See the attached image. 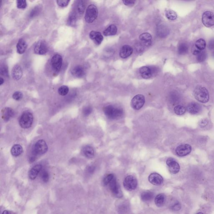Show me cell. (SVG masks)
Returning <instances> with one entry per match:
<instances>
[{"label":"cell","instance_id":"obj_1","mask_svg":"<svg viewBox=\"0 0 214 214\" xmlns=\"http://www.w3.org/2000/svg\"><path fill=\"white\" fill-rule=\"evenodd\" d=\"M102 183L104 185L108 186L112 194L117 198H121L123 196L121 190L117 182L115 176L113 174L107 175L103 179Z\"/></svg>","mask_w":214,"mask_h":214},{"label":"cell","instance_id":"obj_2","mask_svg":"<svg viewBox=\"0 0 214 214\" xmlns=\"http://www.w3.org/2000/svg\"><path fill=\"white\" fill-rule=\"evenodd\" d=\"M48 146L46 143L43 140L37 141L33 147L30 160L31 162H34L39 156L44 154L48 151Z\"/></svg>","mask_w":214,"mask_h":214},{"label":"cell","instance_id":"obj_3","mask_svg":"<svg viewBox=\"0 0 214 214\" xmlns=\"http://www.w3.org/2000/svg\"><path fill=\"white\" fill-rule=\"evenodd\" d=\"M105 115L111 119H116L120 118L123 114V109L113 105H108L103 108Z\"/></svg>","mask_w":214,"mask_h":214},{"label":"cell","instance_id":"obj_4","mask_svg":"<svg viewBox=\"0 0 214 214\" xmlns=\"http://www.w3.org/2000/svg\"><path fill=\"white\" fill-rule=\"evenodd\" d=\"M194 97L198 101L202 103H206L209 100V94L207 89L205 87L198 85L193 91Z\"/></svg>","mask_w":214,"mask_h":214},{"label":"cell","instance_id":"obj_5","mask_svg":"<svg viewBox=\"0 0 214 214\" xmlns=\"http://www.w3.org/2000/svg\"><path fill=\"white\" fill-rule=\"evenodd\" d=\"M33 121V116L31 112H24L19 120V125L23 129H28L32 125Z\"/></svg>","mask_w":214,"mask_h":214},{"label":"cell","instance_id":"obj_6","mask_svg":"<svg viewBox=\"0 0 214 214\" xmlns=\"http://www.w3.org/2000/svg\"><path fill=\"white\" fill-rule=\"evenodd\" d=\"M98 15L97 8L94 5H90L87 8L85 15V20L88 23H91L96 19Z\"/></svg>","mask_w":214,"mask_h":214},{"label":"cell","instance_id":"obj_7","mask_svg":"<svg viewBox=\"0 0 214 214\" xmlns=\"http://www.w3.org/2000/svg\"><path fill=\"white\" fill-rule=\"evenodd\" d=\"M145 102L144 96L143 95H136L132 99L131 101V107L134 110H139L142 108Z\"/></svg>","mask_w":214,"mask_h":214},{"label":"cell","instance_id":"obj_8","mask_svg":"<svg viewBox=\"0 0 214 214\" xmlns=\"http://www.w3.org/2000/svg\"><path fill=\"white\" fill-rule=\"evenodd\" d=\"M137 180L136 177L132 175L127 176L123 182V186L125 189L129 191L135 189L137 187Z\"/></svg>","mask_w":214,"mask_h":214},{"label":"cell","instance_id":"obj_9","mask_svg":"<svg viewBox=\"0 0 214 214\" xmlns=\"http://www.w3.org/2000/svg\"><path fill=\"white\" fill-rule=\"evenodd\" d=\"M202 22L207 27L214 26V14L212 12L205 11L202 16Z\"/></svg>","mask_w":214,"mask_h":214},{"label":"cell","instance_id":"obj_10","mask_svg":"<svg viewBox=\"0 0 214 214\" xmlns=\"http://www.w3.org/2000/svg\"><path fill=\"white\" fill-rule=\"evenodd\" d=\"M48 47L45 41L40 40L39 41L34 48V52L35 54L39 55H44L48 52Z\"/></svg>","mask_w":214,"mask_h":214},{"label":"cell","instance_id":"obj_11","mask_svg":"<svg viewBox=\"0 0 214 214\" xmlns=\"http://www.w3.org/2000/svg\"><path fill=\"white\" fill-rule=\"evenodd\" d=\"M62 65V58L60 54H55L51 60L52 68L56 72H58L61 70Z\"/></svg>","mask_w":214,"mask_h":214},{"label":"cell","instance_id":"obj_12","mask_svg":"<svg viewBox=\"0 0 214 214\" xmlns=\"http://www.w3.org/2000/svg\"><path fill=\"white\" fill-rule=\"evenodd\" d=\"M166 164L169 167V171L171 173L176 174L180 170V166L178 163L172 158H169L166 160Z\"/></svg>","mask_w":214,"mask_h":214},{"label":"cell","instance_id":"obj_13","mask_svg":"<svg viewBox=\"0 0 214 214\" xmlns=\"http://www.w3.org/2000/svg\"><path fill=\"white\" fill-rule=\"evenodd\" d=\"M192 151L190 145L185 144L178 146L176 149V154L179 157H184L189 154Z\"/></svg>","mask_w":214,"mask_h":214},{"label":"cell","instance_id":"obj_14","mask_svg":"<svg viewBox=\"0 0 214 214\" xmlns=\"http://www.w3.org/2000/svg\"><path fill=\"white\" fill-rule=\"evenodd\" d=\"M148 181L152 184L159 186L163 183L164 179L162 176L159 174L153 173L148 176Z\"/></svg>","mask_w":214,"mask_h":214},{"label":"cell","instance_id":"obj_15","mask_svg":"<svg viewBox=\"0 0 214 214\" xmlns=\"http://www.w3.org/2000/svg\"><path fill=\"white\" fill-rule=\"evenodd\" d=\"M89 37L98 45L101 44L103 39V36L101 33L94 31H91L90 32Z\"/></svg>","mask_w":214,"mask_h":214},{"label":"cell","instance_id":"obj_16","mask_svg":"<svg viewBox=\"0 0 214 214\" xmlns=\"http://www.w3.org/2000/svg\"><path fill=\"white\" fill-rule=\"evenodd\" d=\"M14 115V112L12 109L10 107H5L2 111V117L5 121H8Z\"/></svg>","mask_w":214,"mask_h":214},{"label":"cell","instance_id":"obj_17","mask_svg":"<svg viewBox=\"0 0 214 214\" xmlns=\"http://www.w3.org/2000/svg\"><path fill=\"white\" fill-rule=\"evenodd\" d=\"M133 49L130 46L125 45L123 46L120 52V56L122 58H126L132 54Z\"/></svg>","mask_w":214,"mask_h":214},{"label":"cell","instance_id":"obj_18","mask_svg":"<svg viewBox=\"0 0 214 214\" xmlns=\"http://www.w3.org/2000/svg\"><path fill=\"white\" fill-rule=\"evenodd\" d=\"M139 39L141 43L145 46H150L152 43V37L148 33H144L140 35Z\"/></svg>","mask_w":214,"mask_h":214},{"label":"cell","instance_id":"obj_19","mask_svg":"<svg viewBox=\"0 0 214 214\" xmlns=\"http://www.w3.org/2000/svg\"><path fill=\"white\" fill-rule=\"evenodd\" d=\"M12 76L16 80H19L23 75V71L21 67L19 65H15L12 71Z\"/></svg>","mask_w":214,"mask_h":214},{"label":"cell","instance_id":"obj_20","mask_svg":"<svg viewBox=\"0 0 214 214\" xmlns=\"http://www.w3.org/2000/svg\"><path fill=\"white\" fill-rule=\"evenodd\" d=\"M42 166L40 164L35 165L30 170L29 173V176L31 180H34L38 176V174L42 171Z\"/></svg>","mask_w":214,"mask_h":214},{"label":"cell","instance_id":"obj_21","mask_svg":"<svg viewBox=\"0 0 214 214\" xmlns=\"http://www.w3.org/2000/svg\"><path fill=\"white\" fill-rule=\"evenodd\" d=\"M139 72L141 77L145 79L150 78L153 74L152 69L146 66L141 67L139 69Z\"/></svg>","mask_w":214,"mask_h":214},{"label":"cell","instance_id":"obj_22","mask_svg":"<svg viewBox=\"0 0 214 214\" xmlns=\"http://www.w3.org/2000/svg\"><path fill=\"white\" fill-rule=\"evenodd\" d=\"M71 73L74 77L77 78H81L85 74V71L83 66L78 65L75 66L71 71Z\"/></svg>","mask_w":214,"mask_h":214},{"label":"cell","instance_id":"obj_23","mask_svg":"<svg viewBox=\"0 0 214 214\" xmlns=\"http://www.w3.org/2000/svg\"><path fill=\"white\" fill-rule=\"evenodd\" d=\"M187 109L189 113L194 115L198 114L200 112L201 107L199 104L192 102L187 106Z\"/></svg>","mask_w":214,"mask_h":214},{"label":"cell","instance_id":"obj_24","mask_svg":"<svg viewBox=\"0 0 214 214\" xmlns=\"http://www.w3.org/2000/svg\"><path fill=\"white\" fill-rule=\"evenodd\" d=\"M27 48V44L25 40L20 39L16 45L17 51L19 54H23L25 52Z\"/></svg>","mask_w":214,"mask_h":214},{"label":"cell","instance_id":"obj_25","mask_svg":"<svg viewBox=\"0 0 214 214\" xmlns=\"http://www.w3.org/2000/svg\"><path fill=\"white\" fill-rule=\"evenodd\" d=\"M117 30L118 29L116 25H111L104 31L103 34L105 36L115 35L116 34Z\"/></svg>","mask_w":214,"mask_h":214},{"label":"cell","instance_id":"obj_26","mask_svg":"<svg viewBox=\"0 0 214 214\" xmlns=\"http://www.w3.org/2000/svg\"><path fill=\"white\" fill-rule=\"evenodd\" d=\"M83 154L85 157L89 159H91L94 157L95 152L93 148L90 146H84L83 149Z\"/></svg>","mask_w":214,"mask_h":214},{"label":"cell","instance_id":"obj_27","mask_svg":"<svg viewBox=\"0 0 214 214\" xmlns=\"http://www.w3.org/2000/svg\"><path fill=\"white\" fill-rule=\"evenodd\" d=\"M166 200V197L163 194H160L156 196L155 199V203L158 207H161L164 205Z\"/></svg>","mask_w":214,"mask_h":214},{"label":"cell","instance_id":"obj_28","mask_svg":"<svg viewBox=\"0 0 214 214\" xmlns=\"http://www.w3.org/2000/svg\"><path fill=\"white\" fill-rule=\"evenodd\" d=\"M22 147L20 145L15 144L11 149V153L14 157H18L23 152Z\"/></svg>","mask_w":214,"mask_h":214},{"label":"cell","instance_id":"obj_29","mask_svg":"<svg viewBox=\"0 0 214 214\" xmlns=\"http://www.w3.org/2000/svg\"><path fill=\"white\" fill-rule=\"evenodd\" d=\"M153 194L150 191L144 192L141 194V198L144 202L149 201L152 200L153 198Z\"/></svg>","mask_w":214,"mask_h":214},{"label":"cell","instance_id":"obj_30","mask_svg":"<svg viewBox=\"0 0 214 214\" xmlns=\"http://www.w3.org/2000/svg\"><path fill=\"white\" fill-rule=\"evenodd\" d=\"M157 34L161 37H166L168 34V30L166 26L161 25L157 29Z\"/></svg>","mask_w":214,"mask_h":214},{"label":"cell","instance_id":"obj_31","mask_svg":"<svg viewBox=\"0 0 214 214\" xmlns=\"http://www.w3.org/2000/svg\"><path fill=\"white\" fill-rule=\"evenodd\" d=\"M165 16L169 20H175L177 18V14L172 10H167L166 11Z\"/></svg>","mask_w":214,"mask_h":214},{"label":"cell","instance_id":"obj_32","mask_svg":"<svg viewBox=\"0 0 214 214\" xmlns=\"http://www.w3.org/2000/svg\"><path fill=\"white\" fill-rule=\"evenodd\" d=\"M186 111V107L182 105H178L174 108V112L177 115H182L185 113Z\"/></svg>","mask_w":214,"mask_h":214},{"label":"cell","instance_id":"obj_33","mask_svg":"<svg viewBox=\"0 0 214 214\" xmlns=\"http://www.w3.org/2000/svg\"><path fill=\"white\" fill-rule=\"evenodd\" d=\"M188 46L185 43H181L179 45L178 48V52L179 54L184 55L187 54L188 52Z\"/></svg>","mask_w":214,"mask_h":214},{"label":"cell","instance_id":"obj_34","mask_svg":"<svg viewBox=\"0 0 214 214\" xmlns=\"http://www.w3.org/2000/svg\"><path fill=\"white\" fill-rule=\"evenodd\" d=\"M194 45L199 50L203 51L206 47V42L205 40L203 39H200L196 41Z\"/></svg>","mask_w":214,"mask_h":214},{"label":"cell","instance_id":"obj_35","mask_svg":"<svg viewBox=\"0 0 214 214\" xmlns=\"http://www.w3.org/2000/svg\"><path fill=\"white\" fill-rule=\"evenodd\" d=\"M76 16L74 13H72L69 17L67 23L68 25L71 26H74L76 22Z\"/></svg>","mask_w":214,"mask_h":214},{"label":"cell","instance_id":"obj_36","mask_svg":"<svg viewBox=\"0 0 214 214\" xmlns=\"http://www.w3.org/2000/svg\"><path fill=\"white\" fill-rule=\"evenodd\" d=\"M69 91V89L68 87L65 85L60 87L58 90L59 94L61 96H65V95H67Z\"/></svg>","mask_w":214,"mask_h":214},{"label":"cell","instance_id":"obj_37","mask_svg":"<svg viewBox=\"0 0 214 214\" xmlns=\"http://www.w3.org/2000/svg\"><path fill=\"white\" fill-rule=\"evenodd\" d=\"M85 6L83 1H80L77 5V10L80 14H83L85 10Z\"/></svg>","mask_w":214,"mask_h":214},{"label":"cell","instance_id":"obj_38","mask_svg":"<svg viewBox=\"0 0 214 214\" xmlns=\"http://www.w3.org/2000/svg\"><path fill=\"white\" fill-rule=\"evenodd\" d=\"M207 54L205 52L202 51L198 55H197V59L198 61L199 62L205 61V59L206 58Z\"/></svg>","mask_w":214,"mask_h":214},{"label":"cell","instance_id":"obj_39","mask_svg":"<svg viewBox=\"0 0 214 214\" xmlns=\"http://www.w3.org/2000/svg\"><path fill=\"white\" fill-rule=\"evenodd\" d=\"M41 179L42 181L44 182H47L49 181V175L48 171L46 170H43L41 172Z\"/></svg>","mask_w":214,"mask_h":214},{"label":"cell","instance_id":"obj_40","mask_svg":"<svg viewBox=\"0 0 214 214\" xmlns=\"http://www.w3.org/2000/svg\"><path fill=\"white\" fill-rule=\"evenodd\" d=\"M40 10V8L39 7H35L33 9L31 10V12L30 13V17H34L38 15V14H39Z\"/></svg>","mask_w":214,"mask_h":214},{"label":"cell","instance_id":"obj_41","mask_svg":"<svg viewBox=\"0 0 214 214\" xmlns=\"http://www.w3.org/2000/svg\"><path fill=\"white\" fill-rule=\"evenodd\" d=\"M17 8L20 9H23L27 7V3L25 0H18L17 1Z\"/></svg>","mask_w":214,"mask_h":214},{"label":"cell","instance_id":"obj_42","mask_svg":"<svg viewBox=\"0 0 214 214\" xmlns=\"http://www.w3.org/2000/svg\"><path fill=\"white\" fill-rule=\"evenodd\" d=\"M93 111L92 107L90 106H86L83 110V115L87 116L91 113Z\"/></svg>","mask_w":214,"mask_h":214},{"label":"cell","instance_id":"obj_43","mask_svg":"<svg viewBox=\"0 0 214 214\" xmlns=\"http://www.w3.org/2000/svg\"><path fill=\"white\" fill-rule=\"evenodd\" d=\"M23 97L22 93L19 91L16 92L13 95V98L14 100H21Z\"/></svg>","mask_w":214,"mask_h":214},{"label":"cell","instance_id":"obj_44","mask_svg":"<svg viewBox=\"0 0 214 214\" xmlns=\"http://www.w3.org/2000/svg\"><path fill=\"white\" fill-rule=\"evenodd\" d=\"M0 72H1V75H2L8 77V72L7 66H5V65H3V66H2L1 67Z\"/></svg>","mask_w":214,"mask_h":214},{"label":"cell","instance_id":"obj_45","mask_svg":"<svg viewBox=\"0 0 214 214\" xmlns=\"http://www.w3.org/2000/svg\"><path fill=\"white\" fill-rule=\"evenodd\" d=\"M70 1L68 0H60L57 1V3L59 6L61 7H65L68 6Z\"/></svg>","mask_w":214,"mask_h":214},{"label":"cell","instance_id":"obj_46","mask_svg":"<svg viewBox=\"0 0 214 214\" xmlns=\"http://www.w3.org/2000/svg\"><path fill=\"white\" fill-rule=\"evenodd\" d=\"M209 121L207 119H203L199 122V125L201 128H204L207 126Z\"/></svg>","mask_w":214,"mask_h":214},{"label":"cell","instance_id":"obj_47","mask_svg":"<svg viewBox=\"0 0 214 214\" xmlns=\"http://www.w3.org/2000/svg\"><path fill=\"white\" fill-rule=\"evenodd\" d=\"M181 205L180 203H176L174 204L172 207H171V209L172 210H174V211H178L181 209Z\"/></svg>","mask_w":214,"mask_h":214},{"label":"cell","instance_id":"obj_48","mask_svg":"<svg viewBox=\"0 0 214 214\" xmlns=\"http://www.w3.org/2000/svg\"><path fill=\"white\" fill-rule=\"evenodd\" d=\"M171 100H172V102L176 103L179 100L178 95H177V93H174L171 95Z\"/></svg>","mask_w":214,"mask_h":214},{"label":"cell","instance_id":"obj_49","mask_svg":"<svg viewBox=\"0 0 214 214\" xmlns=\"http://www.w3.org/2000/svg\"><path fill=\"white\" fill-rule=\"evenodd\" d=\"M202 50H199L198 48H197L195 46V45L194 46V47H193V49H192V52H193V54H194V55H198V54Z\"/></svg>","mask_w":214,"mask_h":214},{"label":"cell","instance_id":"obj_50","mask_svg":"<svg viewBox=\"0 0 214 214\" xmlns=\"http://www.w3.org/2000/svg\"><path fill=\"white\" fill-rule=\"evenodd\" d=\"M123 3L125 5L127 6H133L135 3V1H126V0H125V1H123Z\"/></svg>","mask_w":214,"mask_h":214},{"label":"cell","instance_id":"obj_51","mask_svg":"<svg viewBox=\"0 0 214 214\" xmlns=\"http://www.w3.org/2000/svg\"><path fill=\"white\" fill-rule=\"evenodd\" d=\"M209 47L210 49H214V39L210 41L209 44Z\"/></svg>","mask_w":214,"mask_h":214},{"label":"cell","instance_id":"obj_52","mask_svg":"<svg viewBox=\"0 0 214 214\" xmlns=\"http://www.w3.org/2000/svg\"><path fill=\"white\" fill-rule=\"evenodd\" d=\"M2 214H16L12 212L9 211V210H4L2 213Z\"/></svg>","mask_w":214,"mask_h":214},{"label":"cell","instance_id":"obj_53","mask_svg":"<svg viewBox=\"0 0 214 214\" xmlns=\"http://www.w3.org/2000/svg\"><path fill=\"white\" fill-rule=\"evenodd\" d=\"M94 170V168L93 167H90L88 169V171L89 172H93Z\"/></svg>","mask_w":214,"mask_h":214},{"label":"cell","instance_id":"obj_54","mask_svg":"<svg viewBox=\"0 0 214 214\" xmlns=\"http://www.w3.org/2000/svg\"><path fill=\"white\" fill-rule=\"evenodd\" d=\"M4 82V79L2 78V77H1V78H0V85H2V84H3Z\"/></svg>","mask_w":214,"mask_h":214},{"label":"cell","instance_id":"obj_55","mask_svg":"<svg viewBox=\"0 0 214 214\" xmlns=\"http://www.w3.org/2000/svg\"><path fill=\"white\" fill-rule=\"evenodd\" d=\"M196 214H204L203 213H202V212H199V213H197Z\"/></svg>","mask_w":214,"mask_h":214}]
</instances>
